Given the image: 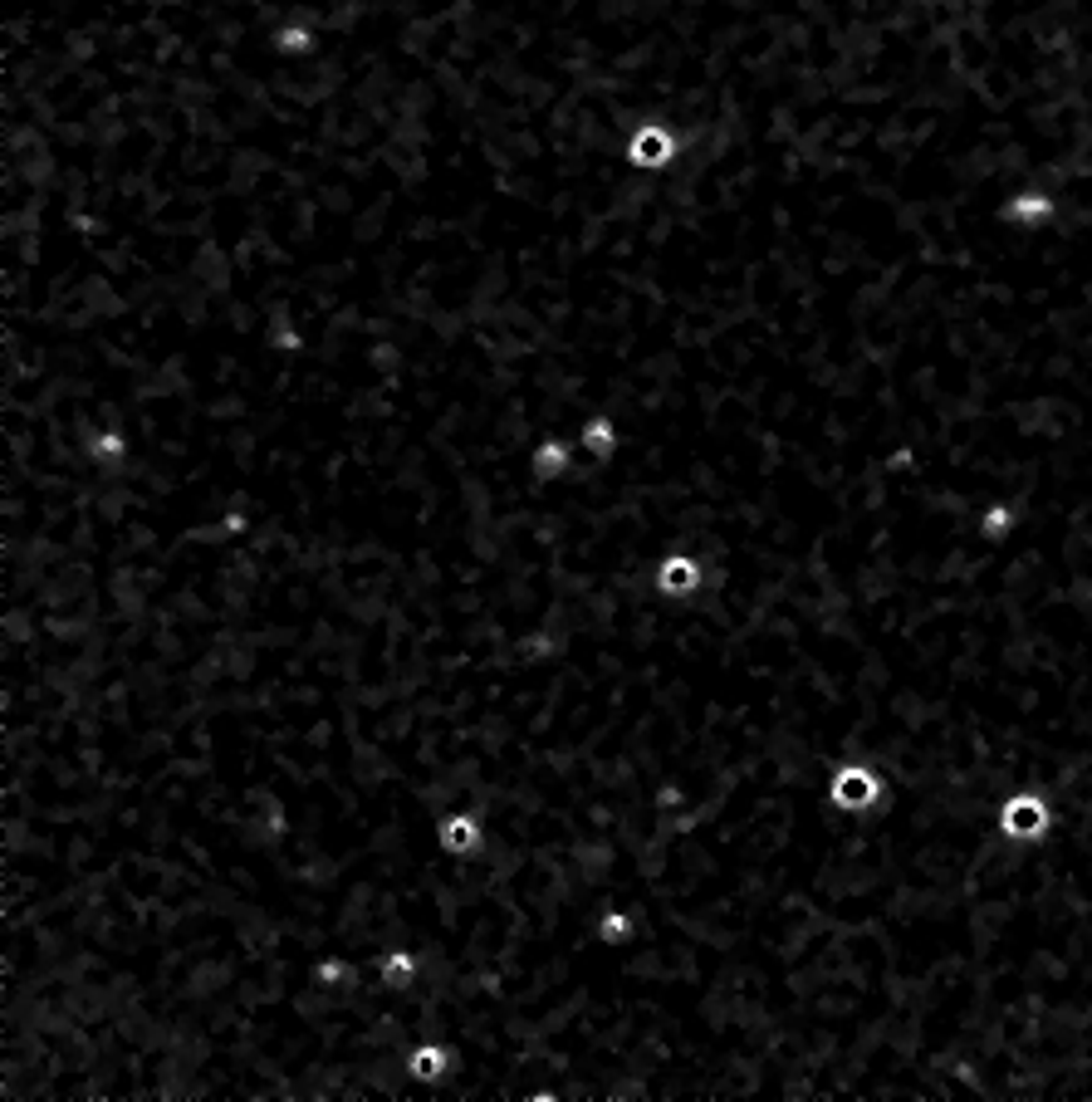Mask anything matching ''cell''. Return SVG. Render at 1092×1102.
<instances>
[{"label":"cell","instance_id":"obj_7","mask_svg":"<svg viewBox=\"0 0 1092 1102\" xmlns=\"http://www.w3.org/2000/svg\"><path fill=\"white\" fill-rule=\"evenodd\" d=\"M568 441H559V437H549V441H539L534 446V456H529V471H534V481L539 485H549V481H564L568 476Z\"/></svg>","mask_w":1092,"mask_h":1102},{"label":"cell","instance_id":"obj_3","mask_svg":"<svg viewBox=\"0 0 1092 1102\" xmlns=\"http://www.w3.org/2000/svg\"><path fill=\"white\" fill-rule=\"evenodd\" d=\"M622 157H627L633 172H661V167L677 162V133L661 128V123H642V128L627 138Z\"/></svg>","mask_w":1092,"mask_h":1102},{"label":"cell","instance_id":"obj_2","mask_svg":"<svg viewBox=\"0 0 1092 1102\" xmlns=\"http://www.w3.org/2000/svg\"><path fill=\"white\" fill-rule=\"evenodd\" d=\"M456 1064H460V1053L451 1039H436V1034H422V1039H412L407 1053H402V1083L407 1088H441L456 1078Z\"/></svg>","mask_w":1092,"mask_h":1102},{"label":"cell","instance_id":"obj_10","mask_svg":"<svg viewBox=\"0 0 1092 1102\" xmlns=\"http://www.w3.org/2000/svg\"><path fill=\"white\" fill-rule=\"evenodd\" d=\"M1043 809H1038V803H1029V798H1019L1014 803V809H1010V833L1014 838H1034V833H1043Z\"/></svg>","mask_w":1092,"mask_h":1102},{"label":"cell","instance_id":"obj_4","mask_svg":"<svg viewBox=\"0 0 1092 1102\" xmlns=\"http://www.w3.org/2000/svg\"><path fill=\"white\" fill-rule=\"evenodd\" d=\"M652 593L661 603H686L701 593V559L691 554H661L652 569Z\"/></svg>","mask_w":1092,"mask_h":1102},{"label":"cell","instance_id":"obj_6","mask_svg":"<svg viewBox=\"0 0 1092 1102\" xmlns=\"http://www.w3.org/2000/svg\"><path fill=\"white\" fill-rule=\"evenodd\" d=\"M833 798L843 803V809H867V803L877 798V779L862 765H848V770H837V779H833Z\"/></svg>","mask_w":1092,"mask_h":1102},{"label":"cell","instance_id":"obj_5","mask_svg":"<svg viewBox=\"0 0 1092 1102\" xmlns=\"http://www.w3.org/2000/svg\"><path fill=\"white\" fill-rule=\"evenodd\" d=\"M578 451H583V456H593L598 465H608V461L622 451V432H617V421H613V416H603V412H598V416H588V421H583V432H578Z\"/></svg>","mask_w":1092,"mask_h":1102},{"label":"cell","instance_id":"obj_1","mask_svg":"<svg viewBox=\"0 0 1092 1102\" xmlns=\"http://www.w3.org/2000/svg\"><path fill=\"white\" fill-rule=\"evenodd\" d=\"M485 847H490V823L471 803H456L432 823V853L441 863H476L485 858Z\"/></svg>","mask_w":1092,"mask_h":1102},{"label":"cell","instance_id":"obj_9","mask_svg":"<svg viewBox=\"0 0 1092 1102\" xmlns=\"http://www.w3.org/2000/svg\"><path fill=\"white\" fill-rule=\"evenodd\" d=\"M89 456L99 461V465H118L123 456H128V437H123V432H94V441H89Z\"/></svg>","mask_w":1092,"mask_h":1102},{"label":"cell","instance_id":"obj_8","mask_svg":"<svg viewBox=\"0 0 1092 1102\" xmlns=\"http://www.w3.org/2000/svg\"><path fill=\"white\" fill-rule=\"evenodd\" d=\"M275 50H279L284 59L314 55V30H309V25H284V30H275Z\"/></svg>","mask_w":1092,"mask_h":1102}]
</instances>
